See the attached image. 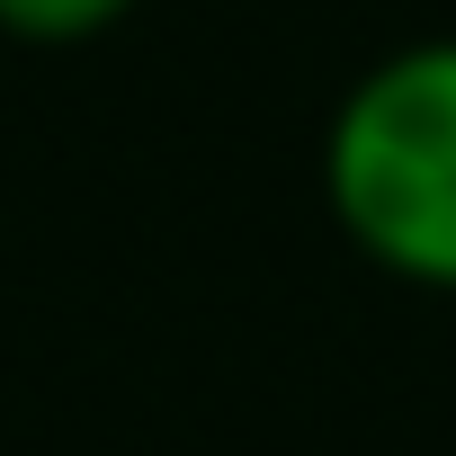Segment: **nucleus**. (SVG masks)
I'll return each instance as SVG.
<instances>
[{
    "label": "nucleus",
    "instance_id": "nucleus-1",
    "mask_svg": "<svg viewBox=\"0 0 456 456\" xmlns=\"http://www.w3.org/2000/svg\"><path fill=\"white\" fill-rule=\"evenodd\" d=\"M322 197L367 269L456 296V37H411L340 90Z\"/></svg>",
    "mask_w": 456,
    "mask_h": 456
},
{
    "label": "nucleus",
    "instance_id": "nucleus-2",
    "mask_svg": "<svg viewBox=\"0 0 456 456\" xmlns=\"http://www.w3.org/2000/svg\"><path fill=\"white\" fill-rule=\"evenodd\" d=\"M134 10H143V0H0V37L63 54V45H99V37L126 28Z\"/></svg>",
    "mask_w": 456,
    "mask_h": 456
}]
</instances>
